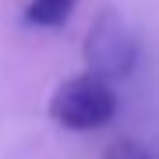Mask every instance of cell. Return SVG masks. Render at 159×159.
Segmentation results:
<instances>
[{
    "mask_svg": "<svg viewBox=\"0 0 159 159\" xmlns=\"http://www.w3.org/2000/svg\"><path fill=\"white\" fill-rule=\"evenodd\" d=\"M117 92L96 74L67 78L50 99V117L67 131H99L117 117Z\"/></svg>",
    "mask_w": 159,
    "mask_h": 159,
    "instance_id": "cell-1",
    "label": "cell"
},
{
    "mask_svg": "<svg viewBox=\"0 0 159 159\" xmlns=\"http://www.w3.org/2000/svg\"><path fill=\"white\" fill-rule=\"evenodd\" d=\"M85 60H89V74L110 81L113 85L117 78H127L134 71V60H138V39L131 35L127 21L120 18L117 11H102L92 29L85 35Z\"/></svg>",
    "mask_w": 159,
    "mask_h": 159,
    "instance_id": "cell-2",
    "label": "cell"
},
{
    "mask_svg": "<svg viewBox=\"0 0 159 159\" xmlns=\"http://www.w3.org/2000/svg\"><path fill=\"white\" fill-rule=\"evenodd\" d=\"M74 4L78 0H29L25 18H29V25H39V29H57L71 18Z\"/></svg>",
    "mask_w": 159,
    "mask_h": 159,
    "instance_id": "cell-3",
    "label": "cell"
},
{
    "mask_svg": "<svg viewBox=\"0 0 159 159\" xmlns=\"http://www.w3.org/2000/svg\"><path fill=\"white\" fill-rule=\"evenodd\" d=\"M102 159H152V156H148L138 142H117V145L106 148V156H102Z\"/></svg>",
    "mask_w": 159,
    "mask_h": 159,
    "instance_id": "cell-4",
    "label": "cell"
}]
</instances>
